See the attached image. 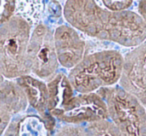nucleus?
Instances as JSON below:
<instances>
[{"mask_svg":"<svg viewBox=\"0 0 146 136\" xmlns=\"http://www.w3.org/2000/svg\"><path fill=\"white\" fill-rule=\"evenodd\" d=\"M63 15L67 22L91 37L124 47H137L146 40V23L133 11H110L99 1H66Z\"/></svg>","mask_w":146,"mask_h":136,"instance_id":"obj_1","label":"nucleus"},{"mask_svg":"<svg viewBox=\"0 0 146 136\" xmlns=\"http://www.w3.org/2000/svg\"><path fill=\"white\" fill-rule=\"evenodd\" d=\"M124 57L117 50H103L88 54L69 72L68 79L79 94L95 93L113 87L120 80Z\"/></svg>","mask_w":146,"mask_h":136,"instance_id":"obj_2","label":"nucleus"},{"mask_svg":"<svg viewBox=\"0 0 146 136\" xmlns=\"http://www.w3.org/2000/svg\"><path fill=\"white\" fill-rule=\"evenodd\" d=\"M30 23L19 15L0 26V73L7 79L29 75L28 46Z\"/></svg>","mask_w":146,"mask_h":136,"instance_id":"obj_3","label":"nucleus"},{"mask_svg":"<svg viewBox=\"0 0 146 136\" xmlns=\"http://www.w3.org/2000/svg\"><path fill=\"white\" fill-rule=\"evenodd\" d=\"M51 116L70 125L90 124L109 119L107 105L97 92L73 95L58 110L52 112Z\"/></svg>","mask_w":146,"mask_h":136,"instance_id":"obj_4","label":"nucleus"},{"mask_svg":"<svg viewBox=\"0 0 146 136\" xmlns=\"http://www.w3.org/2000/svg\"><path fill=\"white\" fill-rule=\"evenodd\" d=\"M28 62L30 72L42 79L52 78L58 70L59 62L55 50L54 32L46 24H38L31 33Z\"/></svg>","mask_w":146,"mask_h":136,"instance_id":"obj_5","label":"nucleus"},{"mask_svg":"<svg viewBox=\"0 0 146 136\" xmlns=\"http://www.w3.org/2000/svg\"><path fill=\"white\" fill-rule=\"evenodd\" d=\"M120 87L146 107V40L124 56Z\"/></svg>","mask_w":146,"mask_h":136,"instance_id":"obj_6","label":"nucleus"},{"mask_svg":"<svg viewBox=\"0 0 146 136\" xmlns=\"http://www.w3.org/2000/svg\"><path fill=\"white\" fill-rule=\"evenodd\" d=\"M58 62L64 68H74L86 56V44L78 31L70 25H60L54 31Z\"/></svg>","mask_w":146,"mask_h":136,"instance_id":"obj_7","label":"nucleus"},{"mask_svg":"<svg viewBox=\"0 0 146 136\" xmlns=\"http://www.w3.org/2000/svg\"><path fill=\"white\" fill-rule=\"evenodd\" d=\"M15 81L24 91L27 102L39 116L45 120L47 125L54 132L55 119L48 111V87L43 81L30 75H25Z\"/></svg>","mask_w":146,"mask_h":136,"instance_id":"obj_8","label":"nucleus"},{"mask_svg":"<svg viewBox=\"0 0 146 136\" xmlns=\"http://www.w3.org/2000/svg\"><path fill=\"white\" fill-rule=\"evenodd\" d=\"M53 131L38 114H17L11 118L2 136H52Z\"/></svg>","mask_w":146,"mask_h":136,"instance_id":"obj_9","label":"nucleus"},{"mask_svg":"<svg viewBox=\"0 0 146 136\" xmlns=\"http://www.w3.org/2000/svg\"><path fill=\"white\" fill-rule=\"evenodd\" d=\"M27 103L24 91L17 82L0 73V108L14 116L26 109Z\"/></svg>","mask_w":146,"mask_h":136,"instance_id":"obj_10","label":"nucleus"},{"mask_svg":"<svg viewBox=\"0 0 146 136\" xmlns=\"http://www.w3.org/2000/svg\"><path fill=\"white\" fill-rule=\"evenodd\" d=\"M83 128L85 136H123L110 119L86 124Z\"/></svg>","mask_w":146,"mask_h":136,"instance_id":"obj_11","label":"nucleus"},{"mask_svg":"<svg viewBox=\"0 0 146 136\" xmlns=\"http://www.w3.org/2000/svg\"><path fill=\"white\" fill-rule=\"evenodd\" d=\"M16 9L15 1H0V26L10 20Z\"/></svg>","mask_w":146,"mask_h":136,"instance_id":"obj_12","label":"nucleus"},{"mask_svg":"<svg viewBox=\"0 0 146 136\" xmlns=\"http://www.w3.org/2000/svg\"><path fill=\"white\" fill-rule=\"evenodd\" d=\"M100 4L103 7H105L106 9L110 11H115V12H119V11H125L129 8L132 5L133 1L130 0H124V1H114V0H103V1H99Z\"/></svg>","mask_w":146,"mask_h":136,"instance_id":"obj_13","label":"nucleus"},{"mask_svg":"<svg viewBox=\"0 0 146 136\" xmlns=\"http://www.w3.org/2000/svg\"><path fill=\"white\" fill-rule=\"evenodd\" d=\"M54 136H85V133H84V128L81 126L65 124L61 128H59Z\"/></svg>","mask_w":146,"mask_h":136,"instance_id":"obj_14","label":"nucleus"},{"mask_svg":"<svg viewBox=\"0 0 146 136\" xmlns=\"http://www.w3.org/2000/svg\"><path fill=\"white\" fill-rule=\"evenodd\" d=\"M12 115L6 112L5 110L0 108V136H2L4 131L6 130L9 122H10Z\"/></svg>","mask_w":146,"mask_h":136,"instance_id":"obj_15","label":"nucleus"},{"mask_svg":"<svg viewBox=\"0 0 146 136\" xmlns=\"http://www.w3.org/2000/svg\"><path fill=\"white\" fill-rule=\"evenodd\" d=\"M138 12L143 21L146 23V1H140L138 3Z\"/></svg>","mask_w":146,"mask_h":136,"instance_id":"obj_16","label":"nucleus"},{"mask_svg":"<svg viewBox=\"0 0 146 136\" xmlns=\"http://www.w3.org/2000/svg\"><path fill=\"white\" fill-rule=\"evenodd\" d=\"M138 136H145V135H138Z\"/></svg>","mask_w":146,"mask_h":136,"instance_id":"obj_17","label":"nucleus"}]
</instances>
